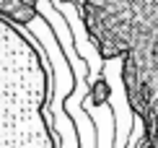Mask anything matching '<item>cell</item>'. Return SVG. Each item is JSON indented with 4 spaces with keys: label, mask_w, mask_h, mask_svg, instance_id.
Instances as JSON below:
<instances>
[{
    "label": "cell",
    "mask_w": 158,
    "mask_h": 148,
    "mask_svg": "<svg viewBox=\"0 0 158 148\" xmlns=\"http://www.w3.org/2000/svg\"><path fill=\"white\" fill-rule=\"evenodd\" d=\"M47 102L49 70L42 47L0 18V148H57Z\"/></svg>",
    "instance_id": "obj_1"
},
{
    "label": "cell",
    "mask_w": 158,
    "mask_h": 148,
    "mask_svg": "<svg viewBox=\"0 0 158 148\" xmlns=\"http://www.w3.org/2000/svg\"><path fill=\"white\" fill-rule=\"evenodd\" d=\"M111 99V86L106 78H96L94 83H91V104L94 107H104Z\"/></svg>",
    "instance_id": "obj_2"
}]
</instances>
